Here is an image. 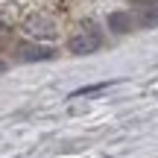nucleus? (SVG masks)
Returning a JSON list of instances; mask_svg holds the SVG:
<instances>
[{"instance_id":"nucleus-1","label":"nucleus","mask_w":158,"mask_h":158,"mask_svg":"<svg viewBox=\"0 0 158 158\" xmlns=\"http://www.w3.org/2000/svg\"><path fill=\"white\" fill-rule=\"evenodd\" d=\"M47 15H29L27 21H23V29H27L29 35H35V38H53L56 35V23H44Z\"/></svg>"},{"instance_id":"nucleus-2","label":"nucleus","mask_w":158,"mask_h":158,"mask_svg":"<svg viewBox=\"0 0 158 158\" xmlns=\"http://www.w3.org/2000/svg\"><path fill=\"white\" fill-rule=\"evenodd\" d=\"M100 44H102V38L97 29H88V35H73L70 38V50L73 53H94V50H100Z\"/></svg>"},{"instance_id":"nucleus-3","label":"nucleus","mask_w":158,"mask_h":158,"mask_svg":"<svg viewBox=\"0 0 158 158\" xmlns=\"http://www.w3.org/2000/svg\"><path fill=\"white\" fill-rule=\"evenodd\" d=\"M53 53L50 50H35V47H23L21 50V59H50Z\"/></svg>"}]
</instances>
